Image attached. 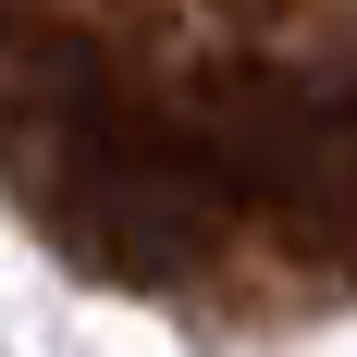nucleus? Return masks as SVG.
<instances>
[{"label": "nucleus", "instance_id": "nucleus-1", "mask_svg": "<svg viewBox=\"0 0 357 357\" xmlns=\"http://www.w3.org/2000/svg\"><path fill=\"white\" fill-rule=\"evenodd\" d=\"M50 173H62V234L111 284H185L234 210L210 123H173V111H136V99H86L50 148Z\"/></svg>", "mask_w": 357, "mask_h": 357}]
</instances>
